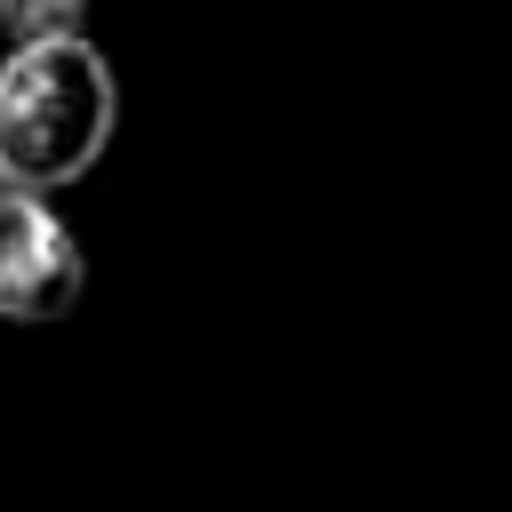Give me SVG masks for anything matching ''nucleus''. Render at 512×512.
I'll use <instances>...</instances> for the list:
<instances>
[{
	"instance_id": "1",
	"label": "nucleus",
	"mask_w": 512,
	"mask_h": 512,
	"mask_svg": "<svg viewBox=\"0 0 512 512\" xmlns=\"http://www.w3.org/2000/svg\"><path fill=\"white\" fill-rule=\"evenodd\" d=\"M120 128V80L88 32L8 40L0 56V176L24 192L80 184Z\"/></svg>"
},
{
	"instance_id": "2",
	"label": "nucleus",
	"mask_w": 512,
	"mask_h": 512,
	"mask_svg": "<svg viewBox=\"0 0 512 512\" xmlns=\"http://www.w3.org/2000/svg\"><path fill=\"white\" fill-rule=\"evenodd\" d=\"M88 288V256L72 224L48 208V192H24L0 176V320L8 328H56L72 320Z\"/></svg>"
},
{
	"instance_id": "3",
	"label": "nucleus",
	"mask_w": 512,
	"mask_h": 512,
	"mask_svg": "<svg viewBox=\"0 0 512 512\" xmlns=\"http://www.w3.org/2000/svg\"><path fill=\"white\" fill-rule=\"evenodd\" d=\"M96 0H0V32L8 40H48V32H88Z\"/></svg>"
}]
</instances>
